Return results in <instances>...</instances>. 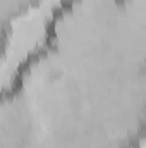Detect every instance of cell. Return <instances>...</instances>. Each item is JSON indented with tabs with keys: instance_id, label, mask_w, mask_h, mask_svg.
Listing matches in <instances>:
<instances>
[{
	"instance_id": "obj_2",
	"label": "cell",
	"mask_w": 146,
	"mask_h": 148,
	"mask_svg": "<svg viewBox=\"0 0 146 148\" xmlns=\"http://www.w3.org/2000/svg\"><path fill=\"white\" fill-rule=\"evenodd\" d=\"M119 0H60L45 28V47L83 69L112 59Z\"/></svg>"
},
{
	"instance_id": "obj_1",
	"label": "cell",
	"mask_w": 146,
	"mask_h": 148,
	"mask_svg": "<svg viewBox=\"0 0 146 148\" xmlns=\"http://www.w3.org/2000/svg\"><path fill=\"white\" fill-rule=\"evenodd\" d=\"M77 71L86 105L113 145L138 148L146 140V67L105 60Z\"/></svg>"
},
{
	"instance_id": "obj_4",
	"label": "cell",
	"mask_w": 146,
	"mask_h": 148,
	"mask_svg": "<svg viewBox=\"0 0 146 148\" xmlns=\"http://www.w3.org/2000/svg\"><path fill=\"white\" fill-rule=\"evenodd\" d=\"M35 138V119L26 98L12 84L3 86L0 103V148H29Z\"/></svg>"
},
{
	"instance_id": "obj_3",
	"label": "cell",
	"mask_w": 146,
	"mask_h": 148,
	"mask_svg": "<svg viewBox=\"0 0 146 148\" xmlns=\"http://www.w3.org/2000/svg\"><path fill=\"white\" fill-rule=\"evenodd\" d=\"M112 59L126 66L146 67V0H119Z\"/></svg>"
},
{
	"instance_id": "obj_5",
	"label": "cell",
	"mask_w": 146,
	"mask_h": 148,
	"mask_svg": "<svg viewBox=\"0 0 146 148\" xmlns=\"http://www.w3.org/2000/svg\"><path fill=\"white\" fill-rule=\"evenodd\" d=\"M41 0H0V19H2V31H3V48H7V38L10 23L24 16L28 10L35 9Z\"/></svg>"
},
{
	"instance_id": "obj_6",
	"label": "cell",
	"mask_w": 146,
	"mask_h": 148,
	"mask_svg": "<svg viewBox=\"0 0 146 148\" xmlns=\"http://www.w3.org/2000/svg\"><path fill=\"white\" fill-rule=\"evenodd\" d=\"M29 148H40V147H38V145H35V143H33V145H31V147H29Z\"/></svg>"
}]
</instances>
